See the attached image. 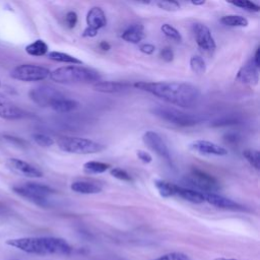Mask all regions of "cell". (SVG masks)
<instances>
[{"label":"cell","mask_w":260,"mask_h":260,"mask_svg":"<svg viewBox=\"0 0 260 260\" xmlns=\"http://www.w3.org/2000/svg\"><path fill=\"white\" fill-rule=\"evenodd\" d=\"M134 86L143 91L149 92L168 104L181 108H191L195 106L200 96L197 86L179 81H158V82H135Z\"/></svg>","instance_id":"obj_1"},{"label":"cell","mask_w":260,"mask_h":260,"mask_svg":"<svg viewBox=\"0 0 260 260\" xmlns=\"http://www.w3.org/2000/svg\"><path fill=\"white\" fill-rule=\"evenodd\" d=\"M10 247L36 255H68L71 253V246L68 242L56 237H25L15 238L6 241Z\"/></svg>","instance_id":"obj_2"},{"label":"cell","mask_w":260,"mask_h":260,"mask_svg":"<svg viewBox=\"0 0 260 260\" xmlns=\"http://www.w3.org/2000/svg\"><path fill=\"white\" fill-rule=\"evenodd\" d=\"M50 78L57 83L79 84L100 81L101 75L96 70L88 67L68 65L53 70L50 73Z\"/></svg>","instance_id":"obj_3"},{"label":"cell","mask_w":260,"mask_h":260,"mask_svg":"<svg viewBox=\"0 0 260 260\" xmlns=\"http://www.w3.org/2000/svg\"><path fill=\"white\" fill-rule=\"evenodd\" d=\"M151 112L157 118L181 127L195 126L202 121V118L198 115L187 113L169 106H155L151 109Z\"/></svg>","instance_id":"obj_4"},{"label":"cell","mask_w":260,"mask_h":260,"mask_svg":"<svg viewBox=\"0 0 260 260\" xmlns=\"http://www.w3.org/2000/svg\"><path fill=\"white\" fill-rule=\"evenodd\" d=\"M58 147L68 153L88 154L103 151L106 146L92 139L74 136H62L57 140Z\"/></svg>","instance_id":"obj_5"},{"label":"cell","mask_w":260,"mask_h":260,"mask_svg":"<svg viewBox=\"0 0 260 260\" xmlns=\"http://www.w3.org/2000/svg\"><path fill=\"white\" fill-rule=\"evenodd\" d=\"M12 190L20 197L43 207L49 204V197L55 193V190L52 187L36 182H27L14 186Z\"/></svg>","instance_id":"obj_6"},{"label":"cell","mask_w":260,"mask_h":260,"mask_svg":"<svg viewBox=\"0 0 260 260\" xmlns=\"http://www.w3.org/2000/svg\"><path fill=\"white\" fill-rule=\"evenodd\" d=\"M184 181L199 192L214 193L220 188L216 178L199 169L191 170L190 174L184 178Z\"/></svg>","instance_id":"obj_7"},{"label":"cell","mask_w":260,"mask_h":260,"mask_svg":"<svg viewBox=\"0 0 260 260\" xmlns=\"http://www.w3.org/2000/svg\"><path fill=\"white\" fill-rule=\"evenodd\" d=\"M50 73L51 71L44 66L36 64H20L11 70L10 76L16 80L30 82L44 80L50 76Z\"/></svg>","instance_id":"obj_8"},{"label":"cell","mask_w":260,"mask_h":260,"mask_svg":"<svg viewBox=\"0 0 260 260\" xmlns=\"http://www.w3.org/2000/svg\"><path fill=\"white\" fill-rule=\"evenodd\" d=\"M64 96L60 90L51 85H39L29 91L30 100L40 107L51 108L57 101Z\"/></svg>","instance_id":"obj_9"},{"label":"cell","mask_w":260,"mask_h":260,"mask_svg":"<svg viewBox=\"0 0 260 260\" xmlns=\"http://www.w3.org/2000/svg\"><path fill=\"white\" fill-rule=\"evenodd\" d=\"M86 27L82 32V37L92 38L98 35L99 29L107 25V17L101 7H91L86 14Z\"/></svg>","instance_id":"obj_10"},{"label":"cell","mask_w":260,"mask_h":260,"mask_svg":"<svg viewBox=\"0 0 260 260\" xmlns=\"http://www.w3.org/2000/svg\"><path fill=\"white\" fill-rule=\"evenodd\" d=\"M192 31L197 46L203 52L212 54L216 48V45L209 27L201 22H196L192 24Z\"/></svg>","instance_id":"obj_11"},{"label":"cell","mask_w":260,"mask_h":260,"mask_svg":"<svg viewBox=\"0 0 260 260\" xmlns=\"http://www.w3.org/2000/svg\"><path fill=\"white\" fill-rule=\"evenodd\" d=\"M142 140L144 144L148 148H150L152 151H154L157 155H159L160 157L167 160L171 159V152L169 150V147L158 133L152 130H148L144 132L142 136Z\"/></svg>","instance_id":"obj_12"},{"label":"cell","mask_w":260,"mask_h":260,"mask_svg":"<svg viewBox=\"0 0 260 260\" xmlns=\"http://www.w3.org/2000/svg\"><path fill=\"white\" fill-rule=\"evenodd\" d=\"M190 149L200 153L202 155H214V156H224L228 154V149L217 143L198 139L194 140L189 145Z\"/></svg>","instance_id":"obj_13"},{"label":"cell","mask_w":260,"mask_h":260,"mask_svg":"<svg viewBox=\"0 0 260 260\" xmlns=\"http://www.w3.org/2000/svg\"><path fill=\"white\" fill-rule=\"evenodd\" d=\"M6 167L19 175L28 178H41L43 177V173L41 170L36 168L35 166L28 164L25 160L19 158H8L6 160Z\"/></svg>","instance_id":"obj_14"},{"label":"cell","mask_w":260,"mask_h":260,"mask_svg":"<svg viewBox=\"0 0 260 260\" xmlns=\"http://www.w3.org/2000/svg\"><path fill=\"white\" fill-rule=\"evenodd\" d=\"M26 116V113L12 104L3 93L0 92V118L4 120H16Z\"/></svg>","instance_id":"obj_15"},{"label":"cell","mask_w":260,"mask_h":260,"mask_svg":"<svg viewBox=\"0 0 260 260\" xmlns=\"http://www.w3.org/2000/svg\"><path fill=\"white\" fill-rule=\"evenodd\" d=\"M258 67L253 63L252 59L248 61L246 64H244L240 70L238 71V74L236 76V79L244 84L248 85H256L259 80V71Z\"/></svg>","instance_id":"obj_16"},{"label":"cell","mask_w":260,"mask_h":260,"mask_svg":"<svg viewBox=\"0 0 260 260\" xmlns=\"http://www.w3.org/2000/svg\"><path fill=\"white\" fill-rule=\"evenodd\" d=\"M203 194L204 201L208 202L209 204L217 207V208H222V209H230V210H241L243 209V206L239 204L238 202L224 197L222 195H218L215 193H206V192H201Z\"/></svg>","instance_id":"obj_17"},{"label":"cell","mask_w":260,"mask_h":260,"mask_svg":"<svg viewBox=\"0 0 260 260\" xmlns=\"http://www.w3.org/2000/svg\"><path fill=\"white\" fill-rule=\"evenodd\" d=\"M145 37L144 26L141 23H133L129 25L121 35V38L131 44H138L140 43Z\"/></svg>","instance_id":"obj_18"},{"label":"cell","mask_w":260,"mask_h":260,"mask_svg":"<svg viewBox=\"0 0 260 260\" xmlns=\"http://www.w3.org/2000/svg\"><path fill=\"white\" fill-rule=\"evenodd\" d=\"M129 87V84L122 81H96L92 84V88L100 92H119Z\"/></svg>","instance_id":"obj_19"},{"label":"cell","mask_w":260,"mask_h":260,"mask_svg":"<svg viewBox=\"0 0 260 260\" xmlns=\"http://www.w3.org/2000/svg\"><path fill=\"white\" fill-rule=\"evenodd\" d=\"M71 190L80 194H98L102 191V187L89 181H75L71 184Z\"/></svg>","instance_id":"obj_20"},{"label":"cell","mask_w":260,"mask_h":260,"mask_svg":"<svg viewBox=\"0 0 260 260\" xmlns=\"http://www.w3.org/2000/svg\"><path fill=\"white\" fill-rule=\"evenodd\" d=\"M153 183H154V186H155L157 192L159 193V195L161 197L169 198L172 196H176L178 187H179L178 185L168 182V181H165V180H161V179H155Z\"/></svg>","instance_id":"obj_21"},{"label":"cell","mask_w":260,"mask_h":260,"mask_svg":"<svg viewBox=\"0 0 260 260\" xmlns=\"http://www.w3.org/2000/svg\"><path fill=\"white\" fill-rule=\"evenodd\" d=\"M176 196H179L184 200H187L189 202L196 203V204L204 202L203 194L201 192L197 191V190H194V189L178 187V191H177Z\"/></svg>","instance_id":"obj_22"},{"label":"cell","mask_w":260,"mask_h":260,"mask_svg":"<svg viewBox=\"0 0 260 260\" xmlns=\"http://www.w3.org/2000/svg\"><path fill=\"white\" fill-rule=\"evenodd\" d=\"M78 106H79L78 102H76L73 99H69L65 95L64 98L57 101L51 107V109L54 110L55 112H58V113H68V112H71V111L77 109Z\"/></svg>","instance_id":"obj_23"},{"label":"cell","mask_w":260,"mask_h":260,"mask_svg":"<svg viewBox=\"0 0 260 260\" xmlns=\"http://www.w3.org/2000/svg\"><path fill=\"white\" fill-rule=\"evenodd\" d=\"M47 57L53 61L56 62H61V63H68L72 65H80L82 64V61L70 54L63 53V52H58V51H52L48 52Z\"/></svg>","instance_id":"obj_24"},{"label":"cell","mask_w":260,"mask_h":260,"mask_svg":"<svg viewBox=\"0 0 260 260\" xmlns=\"http://www.w3.org/2000/svg\"><path fill=\"white\" fill-rule=\"evenodd\" d=\"M49 51V47L47 43L43 40H36L35 42L30 43L25 47V52L35 57H41L44 55H47Z\"/></svg>","instance_id":"obj_25"},{"label":"cell","mask_w":260,"mask_h":260,"mask_svg":"<svg viewBox=\"0 0 260 260\" xmlns=\"http://www.w3.org/2000/svg\"><path fill=\"white\" fill-rule=\"evenodd\" d=\"M220 22L228 26L234 27H246L249 24V21L246 17L238 14H229L220 18Z\"/></svg>","instance_id":"obj_26"},{"label":"cell","mask_w":260,"mask_h":260,"mask_svg":"<svg viewBox=\"0 0 260 260\" xmlns=\"http://www.w3.org/2000/svg\"><path fill=\"white\" fill-rule=\"evenodd\" d=\"M82 168L85 173L96 175V174H103L106 171H108L110 169V165L103 161H99V160H88L84 162Z\"/></svg>","instance_id":"obj_27"},{"label":"cell","mask_w":260,"mask_h":260,"mask_svg":"<svg viewBox=\"0 0 260 260\" xmlns=\"http://www.w3.org/2000/svg\"><path fill=\"white\" fill-rule=\"evenodd\" d=\"M191 70L196 74H203L206 71V64L201 56L194 55L190 59Z\"/></svg>","instance_id":"obj_28"},{"label":"cell","mask_w":260,"mask_h":260,"mask_svg":"<svg viewBox=\"0 0 260 260\" xmlns=\"http://www.w3.org/2000/svg\"><path fill=\"white\" fill-rule=\"evenodd\" d=\"M244 157L248 160V162L257 171L260 169V152L256 149H246L243 151Z\"/></svg>","instance_id":"obj_29"},{"label":"cell","mask_w":260,"mask_h":260,"mask_svg":"<svg viewBox=\"0 0 260 260\" xmlns=\"http://www.w3.org/2000/svg\"><path fill=\"white\" fill-rule=\"evenodd\" d=\"M160 30L162 31V34L165 36H167L171 40H174L176 42H181L182 41V36H181L180 31L176 27H174L173 25H171L169 23H164L160 26Z\"/></svg>","instance_id":"obj_30"},{"label":"cell","mask_w":260,"mask_h":260,"mask_svg":"<svg viewBox=\"0 0 260 260\" xmlns=\"http://www.w3.org/2000/svg\"><path fill=\"white\" fill-rule=\"evenodd\" d=\"M32 139L38 145H40L42 147H50L55 142L52 137H50V136H48L44 133H35V134H32Z\"/></svg>","instance_id":"obj_31"},{"label":"cell","mask_w":260,"mask_h":260,"mask_svg":"<svg viewBox=\"0 0 260 260\" xmlns=\"http://www.w3.org/2000/svg\"><path fill=\"white\" fill-rule=\"evenodd\" d=\"M231 4H233L234 6H237V7H240V8H243L247 11H252V12H258L260 10V6L257 5L256 3L254 2H251V1H235V2H230Z\"/></svg>","instance_id":"obj_32"},{"label":"cell","mask_w":260,"mask_h":260,"mask_svg":"<svg viewBox=\"0 0 260 260\" xmlns=\"http://www.w3.org/2000/svg\"><path fill=\"white\" fill-rule=\"evenodd\" d=\"M152 260H191L188 255L181 252H172L165 255H161Z\"/></svg>","instance_id":"obj_33"},{"label":"cell","mask_w":260,"mask_h":260,"mask_svg":"<svg viewBox=\"0 0 260 260\" xmlns=\"http://www.w3.org/2000/svg\"><path fill=\"white\" fill-rule=\"evenodd\" d=\"M160 9L169 12L178 11L180 9V3L177 1H158L155 3Z\"/></svg>","instance_id":"obj_34"},{"label":"cell","mask_w":260,"mask_h":260,"mask_svg":"<svg viewBox=\"0 0 260 260\" xmlns=\"http://www.w3.org/2000/svg\"><path fill=\"white\" fill-rule=\"evenodd\" d=\"M110 173L113 177H115L118 180L125 181V182H130L131 181V176L128 174V172L121 169V168H114L110 171Z\"/></svg>","instance_id":"obj_35"},{"label":"cell","mask_w":260,"mask_h":260,"mask_svg":"<svg viewBox=\"0 0 260 260\" xmlns=\"http://www.w3.org/2000/svg\"><path fill=\"white\" fill-rule=\"evenodd\" d=\"M77 14L74 11H69L65 15V23L69 28H73L77 23Z\"/></svg>","instance_id":"obj_36"},{"label":"cell","mask_w":260,"mask_h":260,"mask_svg":"<svg viewBox=\"0 0 260 260\" xmlns=\"http://www.w3.org/2000/svg\"><path fill=\"white\" fill-rule=\"evenodd\" d=\"M159 56H160V58H161L165 62H167V63L172 62V61L174 60V52H173V50H172L170 47H165V48L160 51Z\"/></svg>","instance_id":"obj_37"},{"label":"cell","mask_w":260,"mask_h":260,"mask_svg":"<svg viewBox=\"0 0 260 260\" xmlns=\"http://www.w3.org/2000/svg\"><path fill=\"white\" fill-rule=\"evenodd\" d=\"M137 157H138L142 162H144V164H149V162H151V160H152V156H151L148 152H146V151H144V150H138V151H137Z\"/></svg>","instance_id":"obj_38"},{"label":"cell","mask_w":260,"mask_h":260,"mask_svg":"<svg viewBox=\"0 0 260 260\" xmlns=\"http://www.w3.org/2000/svg\"><path fill=\"white\" fill-rule=\"evenodd\" d=\"M139 50L140 52H142L143 54L146 55H151L154 51H155V47L152 44H142L139 46Z\"/></svg>","instance_id":"obj_39"},{"label":"cell","mask_w":260,"mask_h":260,"mask_svg":"<svg viewBox=\"0 0 260 260\" xmlns=\"http://www.w3.org/2000/svg\"><path fill=\"white\" fill-rule=\"evenodd\" d=\"M237 123V119H219L218 121L214 122L213 125L214 126H222V125H230V124H236Z\"/></svg>","instance_id":"obj_40"},{"label":"cell","mask_w":260,"mask_h":260,"mask_svg":"<svg viewBox=\"0 0 260 260\" xmlns=\"http://www.w3.org/2000/svg\"><path fill=\"white\" fill-rule=\"evenodd\" d=\"M259 57H260V49L257 48V49H256V52H255V54H254V56H253V58H252V61H253V63H254L258 68H259V66H260Z\"/></svg>","instance_id":"obj_41"},{"label":"cell","mask_w":260,"mask_h":260,"mask_svg":"<svg viewBox=\"0 0 260 260\" xmlns=\"http://www.w3.org/2000/svg\"><path fill=\"white\" fill-rule=\"evenodd\" d=\"M238 135L236 133H229L225 135V140L229 142H237L238 140Z\"/></svg>","instance_id":"obj_42"},{"label":"cell","mask_w":260,"mask_h":260,"mask_svg":"<svg viewBox=\"0 0 260 260\" xmlns=\"http://www.w3.org/2000/svg\"><path fill=\"white\" fill-rule=\"evenodd\" d=\"M99 47H100V49L103 50V51H109V50L111 49V45H110L108 42H106V41H102V42L100 43Z\"/></svg>","instance_id":"obj_43"},{"label":"cell","mask_w":260,"mask_h":260,"mask_svg":"<svg viewBox=\"0 0 260 260\" xmlns=\"http://www.w3.org/2000/svg\"><path fill=\"white\" fill-rule=\"evenodd\" d=\"M191 3L193 5H203V4H205V1H203V0H201V1H191Z\"/></svg>","instance_id":"obj_44"},{"label":"cell","mask_w":260,"mask_h":260,"mask_svg":"<svg viewBox=\"0 0 260 260\" xmlns=\"http://www.w3.org/2000/svg\"><path fill=\"white\" fill-rule=\"evenodd\" d=\"M214 260H239V259H233V258H223V257H220V258H216Z\"/></svg>","instance_id":"obj_45"},{"label":"cell","mask_w":260,"mask_h":260,"mask_svg":"<svg viewBox=\"0 0 260 260\" xmlns=\"http://www.w3.org/2000/svg\"><path fill=\"white\" fill-rule=\"evenodd\" d=\"M0 87H1V81H0Z\"/></svg>","instance_id":"obj_46"}]
</instances>
